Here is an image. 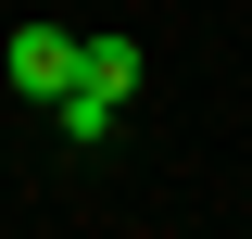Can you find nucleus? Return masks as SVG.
Masks as SVG:
<instances>
[{"mask_svg": "<svg viewBox=\"0 0 252 239\" xmlns=\"http://www.w3.org/2000/svg\"><path fill=\"white\" fill-rule=\"evenodd\" d=\"M0 63H13V89H26V101H63L76 38H63V26H13V51H0Z\"/></svg>", "mask_w": 252, "mask_h": 239, "instance_id": "nucleus-1", "label": "nucleus"}, {"mask_svg": "<svg viewBox=\"0 0 252 239\" xmlns=\"http://www.w3.org/2000/svg\"><path fill=\"white\" fill-rule=\"evenodd\" d=\"M63 89H89V101H126L139 89V38H76V76Z\"/></svg>", "mask_w": 252, "mask_h": 239, "instance_id": "nucleus-2", "label": "nucleus"}, {"mask_svg": "<svg viewBox=\"0 0 252 239\" xmlns=\"http://www.w3.org/2000/svg\"><path fill=\"white\" fill-rule=\"evenodd\" d=\"M51 114H63V139L89 151V139H101V126H114V101H89V89H63V101H51Z\"/></svg>", "mask_w": 252, "mask_h": 239, "instance_id": "nucleus-3", "label": "nucleus"}]
</instances>
